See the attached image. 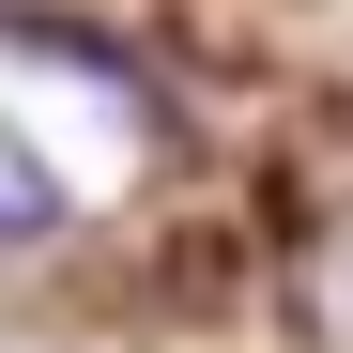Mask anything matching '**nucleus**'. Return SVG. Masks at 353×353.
Masks as SVG:
<instances>
[{
    "mask_svg": "<svg viewBox=\"0 0 353 353\" xmlns=\"http://www.w3.org/2000/svg\"><path fill=\"white\" fill-rule=\"evenodd\" d=\"M46 230H62V169L0 123V246H46Z\"/></svg>",
    "mask_w": 353,
    "mask_h": 353,
    "instance_id": "nucleus-1",
    "label": "nucleus"
}]
</instances>
